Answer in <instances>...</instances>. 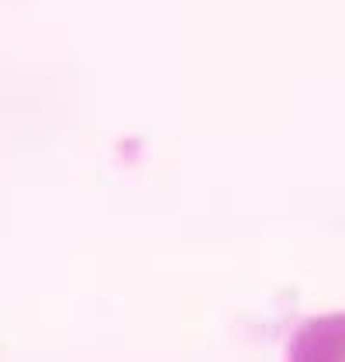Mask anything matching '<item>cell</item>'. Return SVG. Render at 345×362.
Wrapping results in <instances>:
<instances>
[{
  "label": "cell",
  "instance_id": "obj_1",
  "mask_svg": "<svg viewBox=\"0 0 345 362\" xmlns=\"http://www.w3.org/2000/svg\"><path fill=\"white\" fill-rule=\"evenodd\" d=\"M287 362H345V310L304 321L290 334Z\"/></svg>",
  "mask_w": 345,
  "mask_h": 362
}]
</instances>
